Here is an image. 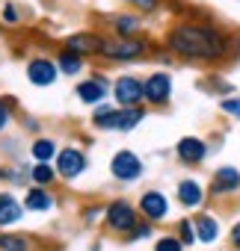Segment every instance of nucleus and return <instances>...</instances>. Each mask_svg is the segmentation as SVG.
I'll use <instances>...</instances> for the list:
<instances>
[{
	"mask_svg": "<svg viewBox=\"0 0 240 251\" xmlns=\"http://www.w3.org/2000/svg\"><path fill=\"white\" fill-rule=\"evenodd\" d=\"M231 33L216 24L210 15L178 18L163 33V50L172 59L196 62V65H222L231 59Z\"/></svg>",
	"mask_w": 240,
	"mask_h": 251,
	"instance_id": "1",
	"label": "nucleus"
},
{
	"mask_svg": "<svg viewBox=\"0 0 240 251\" xmlns=\"http://www.w3.org/2000/svg\"><path fill=\"white\" fill-rule=\"evenodd\" d=\"M151 50H154V45L146 36H131V39L104 36V45H101L98 59L110 62V65H128V62H143Z\"/></svg>",
	"mask_w": 240,
	"mask_h": 251,
	"instance_id": "2",
	"label": "nucleus"
},
{
	"mask_svg": "<svg viewBox=\"0 0 240 251\" xmlns=\"http://www.w3.org/2000/svg\"><path fill=\"white\" fill-rule=\"evenodd\" d=\"M137 222H140V213H137V204H134L131 198H110V201H104L101 227H104L110 236H119V239H122Z\"/></svg>",
	"mask_w": 240,
	"mask_h": 251,
	"instance_id": "3",
	"label": "nucleus"
},
{
	"mask_svg": "<svg viewBox=\"0 0 240 251\" xmlns=\"http://www.w3.org/2000/svg\"><path fill=\"white\" fill-rule=\"evenodd\" d=\"M146 172V163L137 151L131 148H119L113 157H110V177L116 183H122V186H134Z\"/></svg>",
	"mask_w": 240,
	"mask_h": 251,
	"instance_id": "4",
	"label": "nucleus"
},
{
	"mask_svg": "<svg viewBox=\"0 0 240 251\" xmlns=\"http://www.w3.org/2000/svg\"><path fill=\"white\" fill-rule=\"evenodd\" d=\"M134 204H137L140 219H143V222H151L154 227L163 225V222L169 219V213H172V201H169V195H166L163 189H157V186L143 189L140 198H137Z\"/></svg>",
	"mask_w": 240,
	"mask_h": 251,
	"instance_id": "5",
	"label": "nucleus"
},
{
	"mask_svg": "<svg viewBox=\"0 0 240 251\" xmlns=\"http://www.w3.org/2000/svg\"><path fill=\"white\" fill-rule=\"evenodd\" d=\"M54 169H57V177H60L62 183H74L77 177L86 175L89 157H86V151L77 148V145H62L60 154H57V160H54Z\"/></svg>",
	"mask_w": 240,
	"mask_h": 251,
	"instance_id": "6",
	"label": "nucleus"
},
{
	"mask_svg": "<svg viewBox=\"0 0 240 251\" xmlns=\"http://www.w3.org/2000/svg\"><path fill=\"white\" fill-rule=\"evenodd\" d=\"M110 95H113V103L116 106H143L146 98H143V80L134 77V74H119L113 83H110Z\"/></svg>",
	"mask_w": 240,
	"mask_h": 251,
	"instance_id": "7",
	"label": "nucleus"
},
{
	"mask_svg": "<svg viewBox=\"0 0 240 251\" xmlns=\"http://www.w3.org/2000/svg\"><path fill=\"white\" fill-rule=\"evenodd\" d=\"M143 98H146V106H154V109L169 106V100H172V74L169 71H151L143 80Z\"/></svg>",
	"mask_w": 240,
	"mask_h": 251,
	"instance_id": "8",
	"label": "nucleus"
},
{
	"mask_svg": "<svg viewBox=\"0 0 240 251\" xmlns=\"http://www.w3.org/2000/svg\"><path fill=\"white\" fill-rule=\"evenodd\" d=\"M205 201H208V189H205V183H202L199 177L187 175V177H181V180L175 183V204H178L181 210L199 213V210L205 207Z\"/></svg>",
	"mask_w": 240,
	"mask_h": 251,
	"instance_id": "9",
	"label": "nucleus"
},
{
	"mask_svg": "<svg viewBox=\"0 0 240 251\" xmlns=\"http://www.w3.org/2000/svg\"><path fill=\"white\" fill-rule=\"evenodd\" d=\"M208 198H213V201H225V198H234L237 192H240V169H234V166H219L213 175H210V180H208Z\"/></svg>",
	"mask_w": 240,
	"mask_h": 251,
	"instance_id": "10",
	"label": "nucleus"
},
{
	"mask_svg": "<svg viewBox=\"0 0 240 251\" xmlns=\"http://www.w3.org/2000/svg\"><path fill=\"white\" fill-rule=\"evenodd\" d=\"M74 98L86 106H98L110 98V80L101 74V71H92L89 77H83L77 86H74Z\"/></svg>",
	"mask_w": 240,
	"mask_h": 251,
	"instance_id": "11",
	"label": "nucleus"
},
{
	"mask_svg": "<svg viewBox=\"0 0 240 251\" xmlns=\"http://www.w3.org/2000/svg\"><path fill=\"white\" fill-rule=\"evenodd\" d=\"M24 74H27L30 86H36V89H51V86L57 83V77H60V68H57L54 56H42V53H39V56H30V59H27Z\"/></svg>",
	"mask_w": 240,
	"mask_h": 251,
	"instance_id": "12",
	"label": "nucleus"
},
{
	"mask_svg": "<svg viewBox=\"0 0 240 251\" xmlns=\"http://www.w3.org/2000/svg\"><path fill=\"white\" fill-rule=\"evenodd\" d=\"M210 157V145L202 139V136H181L175 142V160L181 166H202L205 160Z\"/></svg>",
	"mask_w": 240,
	"mask_h": 251,
	"instance_id": "13",
	"label": "nucleus"
},
{
	"mask_svg": "<svg viewBox=\"0 0 240 251\" xmlns=\"http://www.w3.org/2000/svg\"><path fill=\"white\" fill-rule=\"evenodd\" d=\"M101 45H104V33H98V30H80V33H71V36L62 39V48L77 53V56H83V59L98 56Z\"/></svg>",
	"mask_w": 240,
	"mask_h": 251,
	"instance_id": "14",
	"label": "nucleus"
},
{
	"mask_svg": "<svg viewBox=\"0 0 240 251\" xmlns=\"http://www.w3.org/2000/svg\"><path fill=\"white\" fill-rule=\"evenodd\" d=\"M193 225H196V245H216L222 239V222L216 213L199 210L193 216Z\"/></svg>",
	"mask_w": 240,
	"mask_h": 251,
	"instance_id": "15",
	"label": "nucleus"
},
{
	"mask_svg": "<svg viewBox=\"0 0 240 251\" xmlns=\"http://www.w3.org/2000/svg\"><path fill=\"white\" fill-rule=\"evenodd\" d=\"M24 204H21V198L15 195V192H9V189H0V230H12V227H18L21 225V219H24Z\"/></svg>",
	"mask_w": 240,
	"mask_h": 251,
	"instance_id": "16",
	"label": "nucleus"
},
{
	"mask_svg": "<svg viewBox=\"0 0 240 251\" xmlns=\"http://www.w3.org/2000/svg\"><path fill=\"white\" fill-rule=\"evenodd\" d=\"M21 204H24V210H27V213L45 216V213H54L60 201H57V195H54L51 189H45V186H27V189H24Z\"/></svg>",
	"mask_w": 240,
	"mask_h": 251,
	"instance_id": "17",
	"label": "nucleus"
},
{
	"mask_svg": "<svg viewBox=\"0 0 240 251\" xmlns=\"http://www.w3.org/2000/svg\"><path fill=\"white\" fill-rule=\"evenodd\" d=\"M107 27H110V36H122V39H131V36H143V15L125 9V12H113L107 18Z\"/></svg>",
	"mask_w": 240,
	"mask_h": 251,
	"instance_id": "18",
	"label": "nucleus"
},
{
	"mask_svg": "<svg viewBox=\"0 0 240 251\" xmlns=\"http://www.w3.org/2000/svg\"><path fill=\"white\" fill-rule=\"evenodd\" d=\"M27 154H30L33 163H54L57 154H60V142L54 136H33Z\"/></svg>",
	"mask_w": 240,
	"mask_h": 251,
	"instance_id": "19",
	"label": "nucleus"
},
{
	"mask_svg": "<svg viewBox=\"0 0 240 251\" xmlns=\"http://www.w3.org/2000/svg\"><path fill=\"white\" fill-rule=\"evenodd\" d=\"M30 166L27 160L21 163H3L0 166V183H6V186H30Z\"/></svg>",
	"mask_w": 240,
	"mask_h": 251,
	"instance_id": "20",
	"label": "nucleus"
},
{
	"mask_svg": "<svg viewBox=\"0 0 240 251\" xmlns=\"http://www.w3.org/2000/svg\"><path fill=\"white\" fill-rule=\"evenodd\" d=\"M0 251H39V245L24 230H0Z\"/></svg>",
	"mask_w": 240,
	"mask_h": 251,
	"instance_id": "21",
	"label": "nucleus"
},
{
	"mask_svg": "<svg viewBox=\"0 0 240 251\" xmlns=\"http://www.w3.org/2000/svg\"><path fill=\"white\" fill-rule=\"evenodd\" d=\"M119 109L122 106H116V103H98L95 109H92V115H89V121H92V127L95 130H113L116 133V124H119Z\"/></svg>",
	"mask_w": 240,
	"mask_h": 251,
	"instance_id": "22",
	"label": "nucleus"
},
{
	"mask_svg": "<svg viewBox=\"0 0 240 251\" xmlns=\"http://www.w3.org/2000/svg\"><path fill=\"white\" fill-rule=\"evenodd\" d=\"M54 62H57V68H60V74H62V77H80V74L86 71V59H83V56H77V53H71V50H65V48H60V50H57Z\"/></svg>",
	"mask_w": 240,
	"mask_h": 251,
	"instance_id": "23",
	"label": "nucleus"
},
{
	"mask_svg": "<svg viewBox=\"0 0 240 251\" xmlns=\"http://www.w3.org/2000/svg\"><path fill=\"white\" fill-rule=\"evenodd\" d=\"M146 103L143 106H128V109H119V124H116V133H134L140 124L146 121Z\"/></svg>",
	"mask_w": 240,
	"mask_h": 251,
	"instance_id": "24",
	"label": "nucleus"
},
{
	"mask_svg": "<svg viewBox=\"0 0 240 251\" xmlns=\"http://www.w3.org/2000/svg\"><path fill=\"white\" fill-rule=\"evenodd\" d=\"M57 183H60V177H57L54 163H33V166H30V186H45V189H51V186H57Z\"/></svg>",
	"mask_w": 240,
	"mask_h": 251,
	"instance_id": "25",
	"label": "nucleus"
},
{
	"mask_svg": "<svg viewBox=\"0 0 240 251\" xmlns=\"http://www.w3.org/2000/svg\"><path fill=\"white\" fill-rule=\"evenodd\" d=\"M0 157H3L6 163H21L24 160L21 136H0Z\"/></svg>",
	"mask_w": 240,
	"mask_h": 251,
	"instance_id": "26",
	"label": "nucleus"
},
{
	"mask_svg": "<svg viewBox=\"0 0 240 251\" xmlns=\"http://www.w3.org/2000/svg\"><path fill=\"white\" fill-rule=\"evenodd\" d=\"M199 89H205V92H210V95H216V98H228V95H234V86H231L225 77H219V74H208V77H202V80H199Z\"/></svg>",
	"mask_w": 240,
	"mask_h": 251,
	"instance_id": "27",
	"label": "nucleus"
},
{
	"mask_svg": "<svg viewBox=\"0 0 240 251\" xmlns=\"http://www.w3.org/2000/svg\"><path fill=\"white\" fill-rule=\"evenodd\" d=\"M24 9H21V3H15V0H6L3 6H0V24L3 27H21L24 24Z\"/></svg>",
	"mask_w": 240,
	"mask_h": 251,
	"instance_id": "28",
	"label": "nucleus"
},
{
	"mask_svg": "<svg viewBox=\"0 0 240 251\" xmlns=\"http://www.w3.org/2000/svg\"><path fill=\"white\" fill-rule=\"evenodd\" d=\"M77 219H80L83 227H98L101 219H104V204H101V201H89V204H83L80 213H77Z\"/></svg>",
	"mask_w": 240,
	"mask_h": 251,
	"instance_id": "29",
	"label": "nucleus"
},
{
	"mask_svg": "<svg viewBox=\"0 0 240 251\" xmlns=\"http://www.w3.org/2000/svg\"><path fill=\"white\" fill-rule=\"evenodd\" d=\"M181 242H184V248H193L196 245V225H193V216H181L178 222H175V230H172Z\"/></svg>",
	"mask_w": 240,
	"mask_h": 251,
	"instance_id": "30",
	"label": "nucleus"
},
{
	"mask_svg": "<svg viewBox=\"0 0 240 251\" xmlns=\"http://www.w3.org/2000/svg\"><path fill=\"white\" fill-rule=\"evenodd\" d=\"M146 239H154V225L151 222H143V219L122 236V242H128V245H137V242H146Z\"/></svg>",
	"mask_w": 240,
	"mask_h": 251,
	"instance_id": "31",
	"label": "nucleus"
},
{
	"mask_svg": "<svg viewBox=\"0 0 240 251\" xmlns=\"http://www.w3.org/2000/svg\"><path fill=\"white\" fill-rule=\"evenodd\" d=\"M151 251H187V248H184V242L169 230V233H157V236L151 239Z\"/></svg>",
	"mask_w": 240,
	"mask_h": 251,
	"instance_id": "32",
	"label": "nucleus"
},
{
	"mask_svg": "<svg viewBox=\"0 0 240 251\" xmlns=\"http://www.w3.org/2000/svg\"><path fill=\"white\" fill-rule=\"evenodd\" d=\"M125 6L131 9V12H137V15H154L160 6H163V0H125Z\"/></svg>",
	"mask_w": 240,
	"mask_h": 251,
	"instance_id": "33",
	"label": "nucleus"
},
{
	"mask_svg": "<svg viewBox=\"0 0 240 251\" xmlns=\"http://www.w3.org/2000/svg\"><path fill=\"white\" fill-rule=\"evenodd\" d=\"M219 112L231 121H240V95H228V98H219Z\"/></svg>",
	"mask_w": 240,
	"mask_h": 251,
	"instance_id": "34",
	"label": "nucleus"
},
{
	"mask_svg": "<svg viewBox=\"0 0 240 251\" xmlns=\"http://www.w3.org/2000/svg\"><path fill=\"white\" fill-rule=\"evenodd\" d=\"M12 118H15V100L0 95V133H3L9 124H12Z\"/></svg>",
	"mask_w": 240,
	"mask_h": 251,
	"instance_id": "35",
	"label": "nucleus"
},
{
	"mask_svg": "<svg viewBox=\"0 0 240 251\" xmlns=\"http://www.w3.org/2000/svg\"><path fill=\"white\" fill-rule=\"evenodd\" d=\"M18 121H21V130L24 133H36V136H42V121L39 118H33V115H18Z\"/></svg>",
	"mask_w": 240,
	"mask_h": 251,
	"instance_id": "36",
	"label": "nucleus"
},
{
	"mask_svg": "<svg viewBox=\"0 0 240 251\" xmlns=\"http://www.w3.org/2000/svg\"><path fill=\"white\" fill-rule=\"evenodd\" d=\"M228 245H231V251H240V222H234L228 227Z\"/></svg>",
	"mask_w": 240,
	"mask_h": 251,
	"instance_id": "37",
	"label": "nucleus"
}]
</instances>
